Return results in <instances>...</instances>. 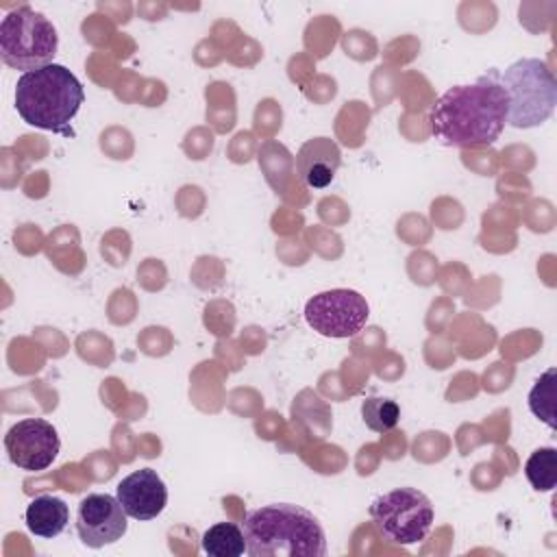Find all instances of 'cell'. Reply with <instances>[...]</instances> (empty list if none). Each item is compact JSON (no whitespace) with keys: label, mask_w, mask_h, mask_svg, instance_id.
<instances>
[{"label":"cell","mask_w":557,"mask_h":557,"mask_svg":"<svg viewBox=\"0 0 557 557\" xmlns=\"http://www.w3.org/2000/svg\"><path fill=\"white\" fill-rule=\"evenodd\" d=\"M115 496L133 520H152L168 505V487L152 468H141L124 476L115 487Z\"/></svg>","instance_id":"30bf717a"},{"label":"cell","mask_w":557,"mask_h":557,"mask_svg":"<svg viewBox=\"0 0 557 557\" xmlns=\"http://www.w3.org/2000/svg\"><path fill=\"white\" fill-rule=\"evenodd\" d=\"M59 448V433L44 418L20 420L4 435V450L9 461L26 472L46 470L57 459Z\"/></svg>","instance_id":"ba28073f"},{"label":"cell","mask_w":557,"mask_h":557,"mask_svg":"<svg viewBox=\"0 0 557 557\" xmlns=\"http://www.w3.org/2000/svg\"><path fill=\"white\" fill-rule=\"evenodd\" d=\"M202 550L211 557H239L246 553V537L235 522H218L202 533Z\"/></svg>","instance_id":"4fadbf2b"},{"label":"cell","mask_w":557,"mask_h":557,"mask_svg":"<svg viewBox=\"0 0 557 557\" xmlns=\"http://www.w3.org/2000/svg\"><path fill=\"white\" fill-rule=\"evenodd\" d=\"M59 48L54 24L28 4L9 11L0 22V59L13 70L33 72L50 65Z\"/></svg>","instance_id":"5b68a950"},{"label":"cell","mask_w":557,"mask_h":557,"mask_svg":"<svg viewBox=\"0 0 557 557\" xmlns=\"http://www.w3.org/2000/svg\"><path fill=\"white\" fill-rule=\"evenodd\" d=\"M555 383L557 370L548 368L529 392V409L535 418L555 429Z\"/></svg>","instance_id":"9a60e30c"},{"label":"cell","mask_w":557,"mask_h":557,"mask_svg":"<svg viewBox=\"0 0 557 557\" xmlns=\"http://www.w3.org/2000/svg\"><path fill=\"white\" fill-rule=\"evenodd\" d=\"M361 418L366 422V426L374 433H387L392 431L398 420H400V407L396 405V400L392 398H381V396H372L368 400H363L361 405Z\"/></svg>","instance_id":"2e32d148"},{"label":"cell","mask_w":557,"mask_h":557,"mask_svg":"<svg viewBox=\"0 0 557 557\" xmlns=\"http://www.w3.org/2000/svg\"><path fill=\"white\" fill-rule=\"evenodd\" d=\"M507 124V100L496 72L476 83L446 89L429 111L433 137L450 148H483L494 144Z\"/></svg>","instance_id":"6da1fadb"},{"label":"cell","mask_w":557,"mask_h":557,"mask_svg":"<svg viewBox=\"0 0 557 557\" xmlns=\"http://www.w3.org/2000/svg\"><path fill=\"white\" fill-rule=\"evenodd\" d=\"M126 518L117 496L87 494L76 509V531L85 546L102 548L122 540L128 529Z\"/></svg>","instance_id":"9c48e42d"},{"label":"cell","mask_w":557,"mask_h":557,"mask_svg":"<svg viewBox=\"0 0 557 557\" xmlns=\"http://www.w3.org/2000/svg\"><path fill=\"white\" fill-rule=\"evenodd\" d=\"M339 163L342 152L331 137H311L300 146L296 154V172L300 181L311 189L331 185Z\"/></svg>","instance_id":"8fae6325"},{"label":"cell","mask_w":557,"mask_h":557,"mask_svg":"<svg viewBox=\"0 0 557 557\" xmlns=\"http://www.w3.org/2000/svg\"><path fill=\"white\" fill-rule=\"evenodd\" d=\"M85 102L81 81L61 63H50L26 72L15 83L17 115L44 131L72 135L70 122Z\"/></svg>","instance_id":"3957f363"},{"label":"cell","mask_w":557,"mask_h":557,"mask_svg":"<svg viewBox=\"0 0 557 557\" xmlns=\"http://www.w3.org/2000/svg\"><path fill=\"white\" fill-rule=\"evenodd\" d=\"M370 520L383 540L409 546L429 535L435 511L424 492L416 487H396L372 500Z\"/></svg>","instance_id":"8992f818"},{"label":"cell","mask_w":557,"mask_h":557,"mask_svg":"<svg viewBox=\"0 0 557 557\" xmlns=\"http://www.w3.org/2000/svg\"><path fill=\"white\" fill-rule=\"evenodd\" d=\"M370 315L368 300L346 287H335L311 296L305 305L307 324L324 337H352L357 335Z\"/></svg>","instance_id":"52a82bcc"},{"label":"cell","mask_w":557,"mask_h":557,"mask_svg":"<svg viewBox=\"0 0 557 557\" xmlns=\"http://www.w3.org/2000/svg\"><path fill=\"white\" fill-rule=\"evenodd\" d=\"M24 518H26V527L33 535L52 540L59 533H63V529L67 527L70 509H67L65 500H61L59 496L41 494L28 503Z\"/></svg>","instance_id":"7c38bea8"},{"label":"cell","mask_w":557,"mask_h":557,"mask_svg":"<svg viewBox=\"0 0 557 557\" xmlns=\"http://www.w3.org/2000/svg\"><path fill=\"white\" fill-rule=\"evenodd\" d=\"M524 476L537 492H550L557 485V450L553 446L535 448L527 463Z\"/></svg>","instance_id":"5bb4252c"},{"label":"cell","mask_w":557,"mask_h":557,"mask_svg":"<svg viewBox=\"0 0 557 557\" xmlns=\"http://www.w3.org/2000/svg\"><path fill=\"white\" fill-rule=\"evenodd\" d=\"M250 557H324L326 535L318 518L292 503H272L244 518Z\"/></svg>","instance_id":"7a4b0ae2"},{"label":"cell","mask_w":557,"mask_h":557,"mask_svg":"<svg viewBox=\"0 0 557 557\" xmlns=\"http://www.w3.org/2000/svg\"><path fill=\"white\" fill-rule=\"evenodd\" d=\"M496 81L507 100V124L533 128L544 124L557 104V81L540 59H518Z\"/></svg>","instance_id":"277c9868"}]
</instances>
